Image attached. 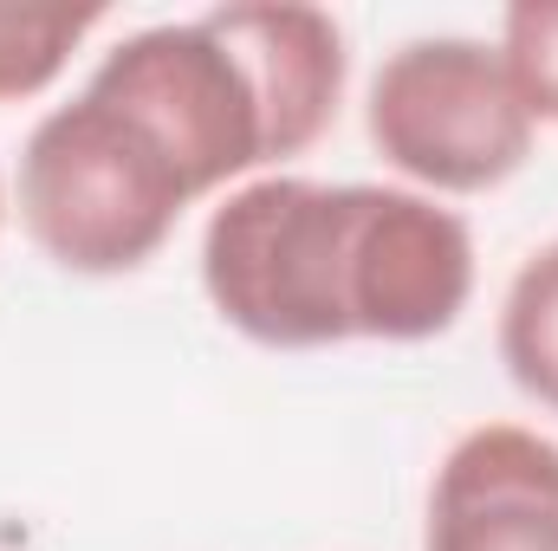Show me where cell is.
<instances>
[{"mask_svg": "<svg viewBox=\"0 0 558 551\" xmlns=\"http://www.w3.org/2000/svg\"><path fill=\"white\" fill-rule=\"evenodd\" d=\"M202 285L241 338L274 351L422 344L474 298V234L416 188L260 175L208 215Z\"/></svg>", "mask_w": 558, "mask_h": 551, "instance_id": "cell-1", "label": "cell"}, {"mask_svg": "<svg viewBox=\"0 0 558 551\" xmlns=\"http://www.w3.org/2000/svg\"><path fill=\"white\" fill-rule=\"evenodd\" d=\"M344 26L318 7L241 0L118 39L85 78L169 149L189 195L305 156L344 98Z\"/></svg>", "mask_w": 558, "mask_h": 551, "instance_id": "cell-2", "label": "cell"}, {"mask_svg": "<svg viewBox=\"0 0 558 551\" xmlns=\"http://www.w3.org/2000/svg\"><path fill=\"white\" fill-rule=\"evenodd\" d=\"M189 182L137 118L92 85L20 149V228L65 273H131L182 221Z\"/></svg>", "mask_w": 558, "mask_h": 551, "instance_id": "cell-3", "label": "cell"}, {"mask_svg": "<svg viewBox=\"0 0 558 551\" xmlns=\"http://www.w3.org/2000/svg\"><path fill=\"white\" fill-rule=\"evenodd\" d=\"M364 131L390 169L441 195L500 188L533 156V118L500 65V46L435 33L397 46L364 105Z\"/></svg>", "mask_w": 558, "mask_h": 551, "instance_id": "cell-4", "label": "cell"}, {"mask_svg": "<svg viewBox=\"0 0 558 551\" xmlns=\"http://www.w3.org/2000/svg\"><path fill=\"white\" fill-rule=\"evenodd\" d=\"M422 551H558V441L520 421L468 428L435 467Z\"/></svg>", "mask_w": 558, "mask_h": 551, "instance_id": "cell-5", "label": "cell"}, {"mask_svg": "<svg viewBox=\"0 0 558 551\" xmlns=\"http://www.w3.org/2000/svg\"><path fill=\"white\" fill-rule=\"evenodd\" d=\"M500 364L507 377L533 396L558 409V241H546L507 285L500 305Z\"/></svg>", "mask_w": 558, "mask_h": 551, "instance_id": "cell-6", "label": "cell"}, {"mask_svg": "<svg viewBox=\"0 0 558 551\" xmlns=\"http://www.w3.org/2000/svg\"><path fill=\"white\" fill-rule=\"evenodd\" d=\"M98 20H105V7H33V0H0V105L46 91Z\"/></svg>", "mask_w": 558, "mask_h": 551, "instance_id": "cell-7", "label": "cell"}, {"mask_svg": "<svg viewBox=\"0 0 558 551\" xmlns=\"http://www.w3.org/2000/svg\"><path fill=\"white\" fill-rule=\"evenodd\" d=\"M500 65L533 124H558V0L507 7L500 20Z\"/></svg>", "mask_w": 558, "mask_h": 551, "instance_id": "cell-8", "label": "cell"}, {"mask_svg": "<svg viewBox=\"0 0 558 551\" xmlns=\"http://www.w3.org/2000/svg\"><path fill=\"white\" fill-rule=\"evenodd\" d=\"M0 221H7V188H0Z\"/></svg>", "mask_w": 558, "mask_h": 551, "instance_id": "cell-9", "label": "cell"}]
</instances>
